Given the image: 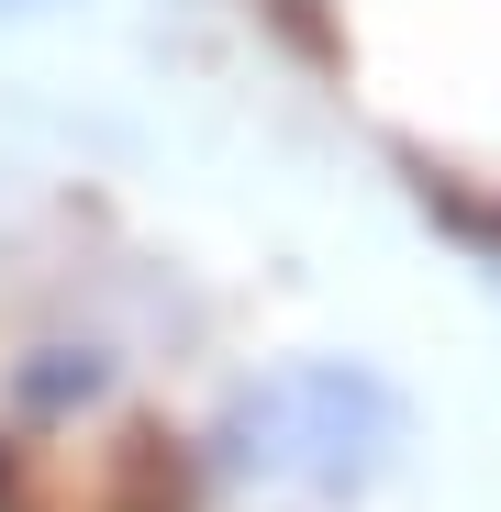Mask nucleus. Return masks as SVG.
Listing matches in <instances>:
<instances>
[{
	"instance_id": "f03ea898",
	"label": "nucleus",
	"mask_w": 501,
	"mask_h": 512,
	"mask_svg": "<svg viewBox=\"0 0 501 512\" xmlns=\"http://www.w3.org/2000/svg\"><path fill=\"white\" fill-rule=\"evenodd\" d=\"M23 12H56V0H0V23H23Z\"/></svg>"
},
{
	"instance_id": "7ed1b4c3",
	"label": "nucleus",
	"mask_w": 501,
	"mask_h": 512,
	"mask_svg": "<svg viewBox=\"0 0 501 512\" xmlns=\"http://www.w3.org/2000/svg\"><path fill=\"white\" fill-rule=\"evenodd\" d=\"M490 290H501V245H490Z\"/></svg>"
},
{
	"instance_id": "f257e3e1",
	"label": "nucleus",
	"mask_w": 501,
	"mask_h": 512,
	"mask_svg": "<svg viewBox=\"0 0 501 512\" xmlns=\"http://www.w3.org/2000/svg\"><path fill=\"white\" fill-rule=\"evenodd\" d=\"M412 446V401L357 368V357H301V368H268L257 390H234L223 423H212V457L234 479H268V490H301V501H357L401 468Z\"/></svg>"
}]
</instances>
